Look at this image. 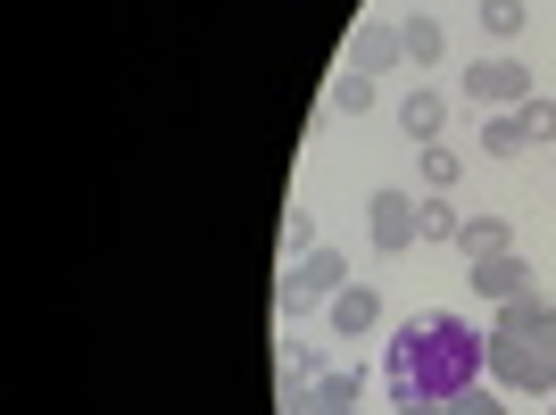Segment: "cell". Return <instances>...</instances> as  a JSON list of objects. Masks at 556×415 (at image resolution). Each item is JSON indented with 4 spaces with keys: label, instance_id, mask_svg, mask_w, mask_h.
<instances>
[{
    "label": "cell",
    "instance_id": "6da1fadb",
    "mask_svg": "<svg viewBox=\"0 0 556 415\" xmlns=\"http://www.w3.org/2000/svg\"><path fill=\"white\" fill-rule=\"evenodd\" d=\"M490 374V332H473L465 316H407L391 357H382V391L391 399H457Z\"/></svg>",
    "mask_w": 556,
    "mask_h": 415
},
{
    "label": "cell",
    "instance_id": "7a4b0ae2",
    "mask_svg": "<svg viewBox=\"0 0 556 415\" xmlns=\"http://www.w3.org/2000/svg\"><path fill=\"white\" fill-rule=\"evenodd\" d=\"M490 382L523 399H556V357L548 341H490Z\"/></svg>",
    "mask_w": 556,
    "mask_h": 415
},
{
    "label": "cell",
    "instance_id": "3957f363",
    "mask_svg": "<svg viewBox=\"0 0 556 415\" xmlns=\"http://www.w3.org/2000/svg\"><path fill=\"white\" fill-rule=\"evenodd\" d=\"M465 100H482V109H523L532 100V67L515 59V50H490L465 67Z\"/></svg>",
    "mask_w": 556,
    "mask_h": 415
},
{
    "label": "cell",
    "instance_id": "277c9868",
    "mask_svg": "<svg viewBox=\"0 0 556 415\" xmlns=\"http://www.w3.org/2000/svg\"><path fill=\"white\" fill-rule=\"evenodd\" d=\"M366 232H374V250H416V241H424V200H407V191H374V200H366Z\"/></svg>",
    "mask_w": 556,
    "mask_h": 415
},
{
    "label": "cell",
    "instance_id": "5b68a950",
    "mask_svg": "<svg viewBox=\"0 0 556 415\" xmlns=\"http://www.w3.org/2000/svg\"><path fill=\"white\" fill-rule=\"evenodd\" d=\"M473 291H482L490 307H507V300H532V266L515 250H498V257H473Z\"/></svg>",
    "mask_w": 556,
    "mask_h": 415
},
{
    "label": "cell",
    "instance_id": "8992f818",
    "mask_svg": "<svg viewBox=\"0 0 556 415\" xmlns=\"http://www.w3.org/2000/svg\"><path fill=\"white\" fill-rule=\"evenodd\" d=\"M490 341H556V307L540 300V291H532V300H507L498 324H490Z\"/></svg>",
    "mask_w": 556,
    "mask_h": 415
},
{
    "label": "cell",
    "instance_id": "52a82bcc",
    "mask_svg": "<svg viewBox=\"0 0 556 415\" xmlns=\"http://www.w3.org/2000/svg\"><path fill=\"white\" fill-rule=\"evenodd\" d=\"M349 67H357V75H391V67H407V42H399V25H357V42H349Z\"/></svg>",
    "mask_w": 556,
    "mask_h": 415
},
{
    "label": "cell",
    "instance_id": "ba28073f",
    "mask_svg": "<svg viewBox=\"0 0 556 415\" xmlns=\"http://www.w3.org/2000/svg\"><path fill=\"white\" fill-rule=\"evenodd\" d=\"M291 275H300V291H307V300H341V291H349L341 250H325V241H316L307 257H291Z\"/></svg>",
    "mask_w": 556,
    "mask_h": 415
},
{
    "label": "cell",
    "instance_id": "9c48e42d",
    "mask_svg": "<svg viewBox=\"0 0 556 415\" xmlns=\"http://www.w3.org/2000/svg\"><path fill=\"white\" fill-rule=\"evenodd\" d=\"M399 125H407V141L424 150V141H441V125H448V100L432 92V84H416V92L399 100Z\"/></svg>",
    "mask_w": 556,
    "mask_h": 415
},
{
    "label": "cell",
    "instance_id": "30bf717a",
    "mask_svg": "<svg viewBox=\"0 0 556 415\" xmlns=\"http://www.w3.org/2000/svg\"><path fill=\"white\" fill-rule=\"evenodd\" d=\"M374 324H382V300H374L366 282H349L341 300H332V332H341V341H366Z\"/></svg>",
    "mask_w": 556,
    "mask_h": 415
},
{
    "label": "cell",
    "instance_id": "8fae6325",
    "mask_svg": "<svg viewBox=\"0 0 556 415\" xmlns=\"http://www.w3.org/2000/svg\"><path fill=\"white\" fill-rule=\"evenodd\" d=\"M482 150H490V159H523V150H532L523 109H490V116H482Z\"/></svg>",
    "mask_w": 556,
    "mask_h": 415
},
{
    "label": "cell",
    "instance_id": "7c38bea8",
    "mask_svg": "<svg viewBox=\"0 0 556 415\" xmlns=\"http://www.w3.org/2000/svg\"><path fill=\"white\" fill-rule=\"evenodd\" d=\"M457 250H465V257H498V250H515L507 216H465V225H457Z\"/></svg>",
    "mask_w": 556,
    "mask_h": 415
},
{
    "label": "cell",
    "instance_id": "4fadbf2b",
    "mask_svg": "<svg viewBox=\"0 0 556 415\" xmlns=\"http://www.w3.org/2000/svg\"><path fill=\"white\" fill-rule=\"evenodd\" d=\"M307 399H316V407H357V399H366V374H316V382H307Z\"/></svg>",
    "mask_w": 556,
    "mask_h": 415
},
{
    "label": "cell",
    "instance_id": "5bb4252c",
    "mask_svg": "<svg viewBox=\"0 0 556 415\" xmlns=\"http://www.w3.org/2000/svg\"><path fill=\"white\" fill-rule=\"evenodd\" d=\"M473 17H482V34H490V42H515V34H523V17H532V9H523V0H482Z\"/></svg>",
    "mask_w": 556,
    "mask_h": 415
},
{
    "label": "cell",
    "instance_id": "9a60e30c",
    "mask_svg": "<svg viewBox=\"0 0 556 415\" xmlns=\"http://www.w3.org/2000/svg\"><path fill=\"white\" fill-rule=\"evenodd\" d=\"M399 42H407V59H416V67H432V59H441V17H424V9H416V17L399 25Z\"/></svg>",
    "mask_w": 556,
    "mask_h": 415
},
{
    "label": "cell",
    "instance_id": "2e32d148",
    "mask_svg": "<svg viewBox=\"0 0 556 415\" xmlns=\"http://www.w3.org/2000/svg\"><path fill=\"white\" fill-rule=\"evenodd\" d=\"M416 175H424V191H448V184H457V150H448V141H424Z\"/></svg>",
    "mask_w": 556,
    "mask_h": 415
},
{
    "label": "cell",
    "instance_id": "e0dca14e",
    "mask_svg": "<svg viewBox=\"0 0 556 415\" xmlns=\"http://www.w3.org/2000/svg\"><path fill=\"white\" fill-rule=\"evenodd\" d=\"M332 109H341V116H366V109H374V75H357V67H349L341 84H332Z\"/></svg>",
    "mask_w": 556,
    "mask_h": 415
},
{
    "label": "cell",
    "instance_id": "ac0fdd59",
    "mask_svg": "<svg viewBox=\"0 0 556 415\" xmlns=\"http://www.w3.org/2000/svg\"><path fill=\"white\" fill-rule=\"evenodd\" d=\"M457 208H448V191H432V200H424V241H457Z\"/></svg>",
    "mask_w": 556,
    "mask_h": 415
},
{
    "label": "cell",
    "instance_id": "d6986e66",
    "mask_svg": "<svg viewBox=\"0 0 556 415\" xmlns=\"http://www.w3.org/2000/svg\"><path fill=\"white\" fill-rule=\"evenodd\" d=\"M448 415H515V407H498V382H473V391L448 399Z\"/></svg>",
    "mask_w": 556,
    "mask_h": 415
},
{
    "label": "cell",
    "instance_id": "ffe728a7",
    "mask_svg": "<svg viewBox=\"0 0 556 415\" xmlns=\"http://www.w3.org/2000/svg\"><path fill=\"white\" fill-rule=\"evenodd\" d=\"M282 250H291V257L316 250V216H307V208H291V225H282Z\"/></svg>",
    "mask_w": 556,
    "mask_h": 415
},
{
    "label": "cell",
    "instance_id": "44dd1931",
    "mask_svg": "<svg viewBox=\"0 0 556 415\" xmlns=\"http://www.w3.org/2000/svg\"><path fill=\"white\" fill-rule=\"evenodd\" d=\"M275 316H282V324H300V316H307V291H300V275H282V282H275Z\"/></svg>",
    "mask_w": 556,
    "mask_h": 415
},
{
    "label": "cell",
    "instance_id": "7402d4cb",
    "mask_svg": "<svg viewBox=\"0 0 556 415\" xmlns=\"http://www.w3.org/2000/svg\"><path fill=\"white\" fill-rule=\"evenodd\" d=\"M523 125H532V141L556 134V100H523Z\"/></svg>",
    "mask_w": 556,
    "mask_h": 415
},
{
    "label": "cell",
    "instance_id": "603a6c76",
    "mask_svg": "<svg viewBox=\"0 0 556 415\" xmlns=\"http://www.w3.org/2000/svg\"><path fill=\"white\" fill-rule=\"evenodd\" d=\"M282 415H366V407H316L307 391H291V399H282Z\"/></svg>",
    "mask_w": 556,
    "mask_h": 415
},
{
    "label": "cell",
    "instance_id": "cb8c5ba5",
    "mask_svg": "<svg viewBox=\"0 0 556 415\" xmlns=\"http://www.w3.org/2000/svg\"><path fill=\"white\" fill-rule=\"evenodd\" d=\"M399 415H448L441 399H399Z\"/></svg>",
    "mask_w": 556,
    "mask_h": 415
},
{
    "label": "cell",
    "instance_id": "d4e9b609",
    "mask_svg": "<svg viewBox=\"0 0 556 415\" xmlns=\"http://www.w3.org/2000/svg\"><path fill=\"white\" fill-rule=\"evenodd\" d=\"M548 415H556V407H548Z\"/></svg>",
    "mask_w": 556,
    "mask_h": 415
}]
</instances>
